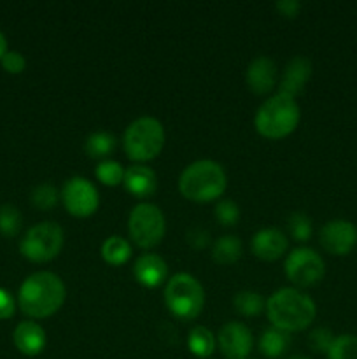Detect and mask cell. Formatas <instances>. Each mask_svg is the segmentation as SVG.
Instances as JSON below:
<instances>
[{
	"instance_id": "cell-1",
	"label": "cell",
	"mask_w": 357,
	"mask_h": 359,
	"mask_svg": "<svg viewBox=\"0 0 357 359\" xmlns=\"http://www.w3.org/2000/svg\"><path fill=\"white\" fill-rule=\"evenodd\" d=\"M63 280L52 272H35L23 280L18 293V304L23 314L42 319L56 314L65 302Z\"/></svg>"
},
{
	"instance_id": "cell-2",
	"label": "cell",
	"mask_w": 357,
	"mask_h": 359,
	"mask_svg": "<svg viewBox=\"0 0 357 359\" xmlns=\"http://www.w3.org/2000/svg\"><path fill=\"white\" fill-rule=\"evenodd\" d=\"M266 314L273 328L293 333L308 328L317 316V307L308 294L294 287L275 291L266 302Z\"/></svg>"
},
{
	"instance_id": "cell-3",
	"label": "cell",
	"mask_w": 357,
	"mask_h": 359,
	"mask_svg": "<svg viewBox=\"0 0 357 359\" xmlns=\"http://www.w3.org/2000/svg\"><path fill=\"white\" fill-rule=\"evenodd\" d=\"M227 179L224 168L217 161L198 160L182 170L178 189L192 202H210L226 189Z\"/></svg>"
},
{
	"instance_id": "cell-4",
	"label": "cell",
	"mask_w": 357,
	"mask_h": 359,
	"mask_svg": "<svg viewBox=\"0 0 357 359\" xmlns=\"http://www.w3.org/2000/svg\"><path fill=\"white\" fill-rule=\"evenodd\" d=\"M301 111L293 97L276 93L255 112V130L266 139H282L293 133L300 123Z\"/></svg>"
},
{
	"instance_id": "cell-5",
	"label": "cell",
	"mask_w": 357,
	"mask_h": 359,
	"mask_svg": "<svg viewBox=\"0 0 357 359\" xmlns=\"http://www.w3.org/2000/svg\"><path fill=\"white\" fill-rule=\"evenodd\" d=\"M164 304L175 318L196 319L205 305V291L196 277L177 273L164 287Z\"/></svg>"
},
{
	"instance_id": "cell-6",
	"label": "cell",
	"mask_w": 357,
	"mask_h": 359,
	"mask_svg": "<svg viewBox=\"0 0 357 359\" xmlns=\"http://www.w3.org/2000/svg\"><path fill=\"white\" fill-rule=\"evenodd\" d=\"M125 151L135 161L156 158L164 146V128L156 118L142 116L130 123L125 132Z\"/></svg>"
},
{
	"instance_id": "cell-7",
	"label": "cell",
	"mask_w": 357,
	"mask_h": 359,
	"mask_svg": "<svg viewBox=\"0 0 357 359\" xmlns=\"http://www.w3.org/2000/svg\"><path fill=\"white\" fill-rule=\"evenodd\" d=\"M63 248V230L55 221H42L24 233L20 242L21 255L34 263L56 258Z\"/></svg>"
},
{
	"instance_id": "cell-8",
	"label": "cell",
	"mask_w": 357,
	"mask_h": 359,
	"mask_svg": "<svg viewBox=\"0 0 357 359\" xmlns=\"http://www.w3.org/2000/svg\"><path fill=\"white\" fill-rule=\"evenodd\" d=\"M130 237L142 249H150L164 237V216L154 203H139L133 207L128 219Z\"/></svg>"
},
{
	"instance_id": "cell-9",
	"label": "cell",
	"mask_w": 357,
	"mask_h": 359,
	"mask_svg": "<svg viewBox=\"0 0 357 359\" xmlns=\"http://www.w3.org/2000/svg\"><path fill=\"white\" fill-rule=\"evenodd\" d=\"M326 265L318 252L310 248H298L287 256L286 276L300 287H310L324 279Z\"/></svg>"
},
{
	"instance_id": "cell-10",
	"label": "cell",
	"mask_w": 357,
	"mask_h": 359,
	"mask_svg": "<svg viewBox=\"0 0 357 359\" xmlns=\"http://www.w3.org/2000/svg\"><path fill=\"white\" fill-rule=\"evenodd\" d=\"M59 196H62L63 205L66 207V210L77 217L91 216L98 209V203H100L97 188L93 186V182L84 177L69 179L63 186Z\"/></svg>"
},
{
	"instance_id": "cell-11",
	"label": "cell",
	"mask_w": 357,
	"mask_h": 359,
	"mask_svg": "<svg viewBox=\"0 0 357 359\" xmlns=\"http://www.w3.org/2000/svg\"><path fill=\"white\" fill-rule=\"evenodd\" d=\"M321 244L331 255H349L357 244L356 224L346 219L328 221L321 230Z\"/></svg>"
},
{
	"instance_id": "cell-12",
	"label": "cell",
	"mask_w": 357,
	"mask_h": 359,
	"mask_svg": "<svg viewBox=\"0 0 357 359\" xmlns=\"http://www.w3.org/2000/svg\"><path fill=\"white\" fill-rule=\"evenodd\" d=\"M217 346L226 359H247L252 351L251 330L241 323H226L217 335Z\"/></svg>"
},
{
	"instance_id": "cell-13",
	"label": "cell",
	"mask_w": 357,
	"mask_h": 359,
	"mask_svg": "<svg viewBox=\"0 0 357 359\" xmlns=\"http://www.w3.org/2000/svg\"><path fill=\"white\" fill-rule=\"evenodd\" d=\"M247 86L255 95H265L273 90L276 79V65L268 56H255L245 72Z\"/></svg>"
},
{
	"instance_id": "cell-14",
	"label": "cell",
	"mask_w": 357,
	"mask_h": 359,
	"mask_svg": "<svg viewBox=\"0 0 357 359\" xmlns=\"http://www.w3.org/2000/svg\"><path fill=\"white\" fill-rule=\"evenodd\" d=\"M287 245L289 241L286 233L276 228H265L252 237V252L265 262L279 259L287 251Z\"/></svg>"
},
{
	"instance_id": "cell-15",
	"label": "cell",
	"mask_w": 357,
	"mask_h": 359,
	"mask_svg": "<svg viewBox=\"0 0 357 359\" xmlns=\"http://www.w3.org/2000/svg\"><path fill=\"white\" fill-rule=\"evenodd\" d=\"M310 76H312L310 60H308L307 56H294V58L287 63L286 70H284L279 93L294 98L296 95H300L301 91H303V88L307 86Z\"/></svg>"
},
{
	"instance_id": "cell-16",
	"label": "cell",
	"mask_w": 357,
	"mask_h": 359,
	"mask_svg": "<svg viewBox=\"0 0 357 359\" xmlns=\"http://www.w3.org/2000/svg\"><path fill=\"white\" fill-rule=\"evenodd\" d=\"M13 340L16 349L24 356H38L46 347V332L38 323L23 321L14 328Z\"/></svg>"
},
{
	"instance_id": "cell-17",
	"label": "cell",
	"mask_w": 357,
	"mask_h": 359,
	"mask_svg": "<svg viewBox=\"0 0 357 359\" xmlns=\"http://www.w3.org/2000/svg\"><path fill=\"white\" fill-rule=\"evenodd\" d=\"M167 263L158 255H142L133 265V276L142 286L158 287L167 277Z\"/></svg>"
},
{
	"instance_id": "cell-18",
	"label": "cell",
	"mask_w": 357,
	"mask_h": 359,
	"mask_svg": "<svg viewBox=\"0 0 357 359\" xmlns=\"http://www.w3.org/2000/svg\"><path fill=\"white\" fill-rule=\"evenodd\" d=\"M122 182H125L126 189L136 198H147V196L154 195L158 188L156 174L146 165H133V167L126 168Z\"/></svg>"
},
{
	"instance_id": "cell-19",
	"label": "cell",
	"mask_w": 357,
	"mask_h": 359,
	"mask_svg": "<svg viewBox=\"0 0 357 359\" xmlns=\"http://www.w3.org/2000/svg\"><path fill=\"white\" fill-rule=\"evenodd\" d=\"M217 340L214 337V333L210 332L205 326H196L189 332L188 337V347L191 351V354H195L196 358L205 359L210 358L216 351Z\"/></svg>"
},
{
	"instance_id": "cell-20",
	"label": "cell",
	"mask_w": 357,
	"mask_h": 359,
	"mask_svg": "<svg viewBox=\"0 0 357 359\" xmlns=\"http://www.w3.org/2000/svg\"><path fill=\"white\" fill-rule=\"evenodd\" d=\"M241 251H244L241 241L237 235H224V237L217 238L216 244H214L212 256L219 265H231V263L240 259Z\"/></svg>"
},
{
	"instance_id": "cell-21",
	"label": "cell",
	"mask_w": 357,
	"mask_h": 359,
	"mask_svg": "<svg viewBox=\"0 0 357 359\" xmlns=\"http://www.w3.org/2000/svg\"><path fill=\"white\" fill-rule=\"evenodd\" d=\"M290 344V335L287 332H282L279 328H270L266 330L259 340V349L265 354L266 358H280L286 354L287 347Z\"/></svg>"
},
{
	"instance_id": "cell-22",
	"label": "cell",
	"mask_w": 357,
	"mask_h": 359,
	"mask_svg": "<svg viewBox=\"0 0 357 359\" xmlns=\"http://www.w3.org/2000/svg\"><path fill=\"white\" fill-rule=\"evenodd\" d=\"M102 256L108 265H122L132 256V245L119 235H112L102 244Z\"/></svg>"
},
{
	"instance_id": "cell-23",
	"label": "cell",
	"mask_w": 357,
	"mask_h": 359,
	"mask_svg": "<svg viewBox=\"0 0 357 359\" xmlns=\"http://www.w3.org/2000/svg\"><path fill=\"white\" fill-rule=\"evenodd\" d=\"M84 149L88 156L105 158L115 149V137L108 132H94L86 139Z\"/></svg>"
},
{
	"instance_id": "cell-24",
	"label": "cell",
	"mask_w": 357,
	"mask_h": 359,
	"mask_svg": "<svg viewBox=\"0 0 357 359\" xmlns=\"http://www.w3.org/2000/svg\"><path fill=\"white\" fill-rule=\"evenodd\" d=\"M23 226V216H21L20 209L10 203H4L0 205V233L4 237H16Z\"/></svg>"
},
{
	"instance_id": "cell-25",
	"label": "cell",
	"mask_w": 357,
	"mask_h": 359,
	"mask_svg": "<svg viewBox=\"0 0 357 359\" xmlns=\"http://www.w3.org/2000/svg\"><path fill=\"white\" fill-rule=\"evenodd\" d=\"M233 304L234 309L244 316H258L266 309V304L261 294L248 290L238 291L233 298Z\"/></svg>"
},
{
	"instance_id": "cell-26",
	"label": "cell",
	"mask_w": 357,
	"mask_h": 359,
	"mask_svg": "<svg viewBox=\"0 0 357 359\" xmlns=\"http://www.w3.org/2000/svg\"><path fill=\"white\" fill-rule=\"evenodd\" d=\"M329 359H357V337L345 333L338 335L328 351Z\"/></svg>"
},
{
	"instance_id": "cell-27",
	"label": "cell",
	"mask_w": 357,
	"mask_h": 359,
	"mask_svg": "<svg viewBox=\"0 0 357 359\" xmlns=\"http://www.w3.org/2000/svg\"><path fill=\"white\" fill-rule=\"evenodd\" d=\"M97 177L98 181L107 186H118L125 179V170H122L121 163H118V161L104 160L98 163Z\"/></svg>"
},
{
	"instance_id": "cell-28",
	"label": "cell",
	"mask_w": 357,
	"mask_h": 359,
	"mask_svg": "<svg viewBox=\"0 0 357 359\" xmlns=\"http://www.w3.org/2000/svg\"><path fill=\"white\" fill-rule=\"evenodd\" d=\"M30 200L37 209L49 210L51 207H55L58 203L59 193L56 191V188L52 184H38L31 191Z\"/></svg>"
},
{
	"instance_id": "cell-29",
	"label": "cell",
	"mask_w": 357,
	"mask_h": 359,
	"mask_svg": "<svg viewBox=\"0 0 357 359\" xmlns=\"http://www.w3.org/2000/svg\"><path fill=\"white\" fill-rule=\"evenodd\" d=\"M289 230L294 241L304 242L312 237V221L307 214L294 212L289 217Z\"/></svg>"
},
{
	"instance_id": "cell-30",
	"label": "cell",
	"mask_w": 357,
	"mask_h": 359,
	"mask_svg": "<svg viewBox=\"0 0 357 359\" xmlns=\"http://www.w3.org/2000/svg\"><path fill=\"white\" fill-rule=\"evenodd\" d=\"M336 337L332 335V332L329 328H315L314 332L308 337V346L314 353L328 354V351L331 349L332 342H335Z\"/></svg>"
},
{
	"instance_id": "cell-31",
	"label": "cell",
	"mask_w": 357,
	"mask_h": 359,
	"mask_svg": "<svg viewBox=\"0 0 357 359\" xmlns=\"http://www.w3.org/2000/svg\"><path fill=\"white\" fill-rule=\"evenodd\" d=\"M216 219L224 226H233L240 219V209L233 200H220L216 207Z\"/></svg>"
},
{
	"instance_id": "cell-32",
	"label": "cell",
	"mask_w": 357,
	"mask_h": 359,
	"mask_svg": "<svg viewBox=\"0 0 357 359\" xmlns=\"http://www.w3.org/2000/svg\"><path fill=\"white\" fill-rule=\"evenodd\" d=\"M0 63H2L4 70H7L9 74H21L27 67V60L20 51H7Z\"/></svg>"
},
{
	"instance_id": "cell-33",
	"label": "cell",
	"mask_w": 357,
	"mask_h": 359,
	"mask_svg": "<svg viewBox=\"0 0 357 359\" xmlns=\"http://www.w3.org/2000/svg\"><path fill=\"white\" fill-rule=\"evenodd\" d=\"M16 312V302L7 290L0 287V321L10 319Z\"/></svg>"
},
{
	"instance_id": "cell-34",
	"label": "cell",
	"mask_w": 357,
	"mask_h": 359,
	"mask_svg": "<svg viewBox=\"0 0 357 359\" xmlns=\"http://www.w3.org/2000/svg\"><path fill=\"white\" fill-rule=\"evenodd\" d=\"M188 241L192 248L203 249L209 244V231L202 230V228H191L188 231Z\"/></svg>"
},
{
	"instance_id": "cell-35",
	"label": "cell",
	"mask_w": 357,
	"mask_h": 359,
	"mask_svg": "<svg viewBox=\"0 0 357 359\" xmlns=\"http://www.w3.org/2000/svg\"><path fill=\"white\" fill-rule=\"evenodd\" d=\"M276 9L287 18H294L301 9V4L298 0H280V2L275 4Z\"/></svg>"
},
{
	"instance_id": "cell-36",
	"label": "cell",
	"mask_w": 357,
	"mask_h": 359,
	"mask_svg": "<svg viewBox=\"0 0 357 359\" xmlns=\"http://www.w3.org/2000/svg\"><path fill=\"white\" fill-rule=\"evenodd\" d=\"M6 53H7V39H6V35L0 32V60L4 58V55H6Z\"/></svg>"
},
{
	"instance_id": "cell-37",
	"label": "cell",
	"mask_w": 357,
	"mask_h": 359,
	"mask_svg": "<svg viewBox=\"0 0 357 359\" xmlns=\"http://www.w3.org/2000/svg\"><path fill=\"white\" fill-rule=\"evenodd\" d=\"M290 359H308V358H303V356H296V358H290Z\"/></svg>"
}]
</instances>
